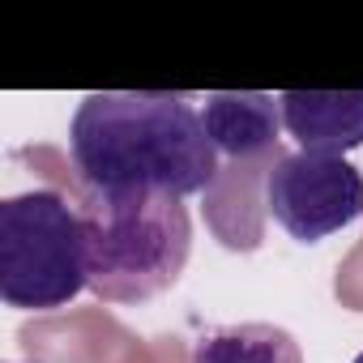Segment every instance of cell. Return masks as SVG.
<instances>
[{
	"instance_id": "6da1fadb",
	"label": "cell",
	"mask_w": 363,
	"mask_h": 363,
	"mask_svg": "<svg viewBox=\"0 0 363 363\" xmlns=\"http://www.w3.org/2000/svg\"><path fill=\"white\" fill-rule=\"evenodd\" d=\"M69 154L90 193L193 197L218 175V150L201 111L167 90L86 94L69 124Z\"/></svg>"
},
{
	"instance_id": "7a4b0ae2",
	"label": "cell",
	"mask_w": 363,
	"mask_h": 363,
	"mask_svg": "<svg viewBox=\"0 0 363 363\" xmlns=\"http://www.w3.org/2000/svg\"><path fill=\"white\" fill-rule=\"evenodd\" d=\"M77 210L86 227V286L99 299L141 303L184 274L193 218L179 197L90 193Z\"/></svg>"
},
{
	"instance_id": "3957f363",
	"label": "cell",
	"mask_w": 363,
	"mask_h": 363,
	"mask_svg": "<svg viewBox=\"0 0 363 363\" xmlns=\"http://www.w3.org/2000/svg\"><path fill=\"white\" fill-rule=\"evenodd\" d=\"M86 291L82 210L52 189L0 206V299L26 312H56Z\"/></svg>"
},
{
	"instance_id": "277c9868",
	"label": "cell",
	"mask_w": 363,
	"mask_h": 363,
	"mask_svg": "<svg viewBox=\"0 0 363 363\" xmlns=\"http://www.w3.org/2000/svg\"><path fill=\"white\" fill-rule=\"evenodd\" d=\"M265 210L291 240L316 244L363 218V175L337 154H282L265 175Z\"/></svg>"
},
{
	"instance_id": "5b68a950",
	"label": "cell",
	"mask_w": 363,
	"mask_h": 363,
	"mask_svg": "<svg viewBox=\"0 0 363 363\" xmlns=\"http://www.w3.org/2000/svg\"><path fill=\"white\" fill-rule=\"evenodd\" d=\"M282 128L308 154H346L363 145V90H286Z\"/></svg>"
},
{
	"instance_id": "8992f818",
	"label": "cell",
	"mask_w": 363,
	"mask_h": 363,
	"mask_svg": "<svg viewBox=\"0 0 363 363\" xmlns=\"http://www.w3.org/2000/svg\"><path fill=\"white\" fill-rule=\"evenodd\" d=\"M201 124L218 154L252 158L278 145L282 103L265 90H218L201 107Z\"/></svg>"
},
{
	"instance_id": "52a82bcc",
	"label": "cell",
	"mask_w": 363,
	"mask_h": 363,
	"mask_svg": "<svg viewBox=\"0 0 363 363\" xmlns=\"http://www.w3.org/2000/svg\"><path fill=\"white\" fill-rule=\"evenodd\" d=\"M193 363H303V350L282 325L244 320L201 333L193 346Z\"/></svg>"
}]
</instances>
